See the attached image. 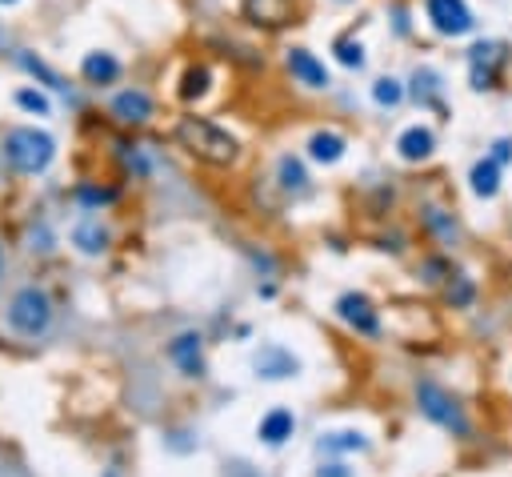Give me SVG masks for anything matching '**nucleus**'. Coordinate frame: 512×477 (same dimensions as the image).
<instances>
[{"label":"nucleus","instance_id":"obj_25","mask_svg":"<svg viewBox=\"0 0 512 477\" xmlns=\"http://www.w3.org/2000/svg\"><path fill=\"white\" fill-rule=\"evenodd\" d=\"M20 65H24V69H28V73H32V77H40V81H44V85H52V89H64V85H60V77H56V73H48V69H44V65H40V61H36V57H28V53H24V57H20Z\"/></svg>","mask_w":512,"mask_h":477},{"label":"nucleus","instance_id":"obj_22","mask_svg":"<svg viewBox=\"0 0 512 477\" xmlns=\"http://www.w3.org/2000/svg\"><path fill=\"white\" fill-rule=\"evenodd\" d=\"M320 449H336V453H352V449H368V441L360 433H328L324 441H320Z\"/></svg>","mask_w":512,"mask_h":477},{"label":"nucleus","instance_id":"obj_26","mask_svg":"<svg viewBox=\"0 0 512 477\" xmlns=\"http://www.w3.org/2000/svg\"><path fill=\"white\" fill-rule=\"evenodd\" d=\"M492 161H496V165H508V161H512V141H508V137H500V141L492 145Z\"/></svg>","mask_w":512,"mask_h":477},{"label":"nucleus","instance_id":"obj_5","mask_svg":"<svg viewBox=\"0 0 512 477\" xmlns=\"http://www.w3.org/2000/svg\"><path fill=\"white\" fill-rule=\"evenodd\" d=\"M424 12H428V25L440 36H464L476 28V17L464 0H424Z\"/></svg>","mask_w":512,"mask_h":477},{"label":"nucleus","instance_id":"obj_20","mask_svg":"<svg viewBox=\"0 0 512 477\" xmlns=\"http://www.w3.org/2000/svg\"><path fill=\"white\" fill-rule=\"evenodd\" d=\"M280 185L292 189V193H300V189L308 185V177H304V165L296 161V157H280Z\"/></svg>","mask_w":512,"mask_h":477},{"label":"nucleus","instance_id":"obj_15","mask_svg":"<svg viewBox=\"0 0 512 477\" xmlns=\"http://www.w3.org/2000/svg\"><path fill=\"white\" fill-rule=\"evenodd\" d=\"M468 181H472V193L484 197V201H492V197L500 193V165H496L492 157H484V161L472 165Z\"/></svg>","mask_w":512,"mask_h":477},{"label":"nucleus","instance_id":"obj_3","mask_svg":"<svg viewBox=\"0 0 512 477\" xmlns=\"http://www.w3.org/2000/svg\"><path fill=\"white\" fill-rule=\"evenodd\" d=\"M8 325H12L20 337H40V333L52 325V305L40 289H20L8 301Z\"/></svg>","mask_w":512,"mask_h":477},{"label":"nucleus","instance_id":"obj_19","mask_svg":"<svg viewBox=\"0 0 512 477\" xmlns=\"http://www.w3.org/2000/svg\"><path fill=\"white\" fill-rule=\"evenodd\" d=\"M372 101L380 109H396L400 101H404V85H400L396 77H380V81L372 85Z\"/></svg>","mask_w":512,"mask_h":477},{"label":"nucleus","instance_id":"obj_1","mask_svg":"<svg viewBox=\"0 0 512 477\" xmlns=\"http://www.w3.org/2000/svg\"><path fill=\"white\" fill-rule=\"evenodd\" d=\"M176 145L184 153H192L196 161L216 165V169H224V165H232L240 157V141L216 121H208V117H180L176 121Z\"/></svg>","mask_w":512,"mask_h":477},{"label":"nucleus","instance_id":"obj_30","mask_svg":"<svg viewBox=\"0 0 512 477\" xmlns=\"http://www.w3.org/2000/svg\"><path fill=\"white\" fill-rule=\"evenodd\" d=\"M0 269H4V253H0Z\"/></svg>","mask_w":512,"mask_h":477},{"label":"nucleus","instance_id":"obj_17","mask_svg":"<svg viewBox=\"0 0 512 477\" xmlns=\"http://www.w3.org/2000/svg\"><path fill=\"white\" fill-rule=\"evenodd\" d=\"M84 77L92 85H108V81H116V73H120V61L116 57H108V53H88L84 57Z\"/></svg>","mask_w":512,"mask_h":477},{"label":"nucleus","instance_id":"obj_14","mask_svg":"<svg viewBox=\"0 0 512 477\" xmlns=\"http://www.w3.org/2000/svg\"><path fill=\"white\" fill-rule=\"evenodd\" d=\"M344 149H348V141H344L340 133H332V129L312 133V141H308V157L320 161V165H336L344 157Z\"/></svg>","mask_w":512,"mask_h":477},{"label":"nucleus","instance_id":"obj_27","mask_svg":"<svg viewBox=\"0 0 512 477\" xmlns=\"http://www.w3.org/2000/svg\"><path fill=\"white\" fill-rule=\"evenodd\" d=\"M224 477H260L252 465H244V461H232V465H224Z\"/></svg>","mask_w":512,"mask_h":477},{"label":"nucleus","instance_id":"obj_2","mask_svg":"<svg viewBox=\"0 0 512 477\" xmlns=\"http://www.w3.org/2000/svg\"><path fill=\"white\" fill-rule=\"evenodd\" d=\"M4 157H8V165H12L16 173L36 177V173H44L48 165H52L56 141L48 137V133H40V129H12L4 137Z\"/></svg>","mask_w":512,"mask_h":477},{"label":"nucleus","instance_id":"obj_23","mask_svg":"<svg viewBox=\"0 0 512 477\" xmlns=\"http://www.w3.org/2000/svg\"><path fill=\"white\" fill-rule=\"evenodd\" d=\"M16 105H20L24 113H36V117H48V109H52L44 93H36V89H20L16 93Z\"/></svg>","mask_w":512,"mask_h":477},{"label":"nucleus","instance_id":"obj_31","mask_svg":"<svg viewBox=\"0 0 512 477\" xmlns=\"http://www.w3.org/2000/svg\"><path fill=\"white\" fill-rule=\"evenodd\" d=\"M336 4H348V0H336Z\"/></svg>","mask_w":512,"mask_h":477},{"label":"nucleus","instance_id":"obj_13","mask_svg":"<svg viewBox=\"0 0 512 477\" xmlns=\"http://www.w3.org/2000/svg\"><path fill=\"white\" fill-rule=\"evenodd\" d=\"M256 369H260V377L280 381V377H292L300 365H296V357L284 353L280 345H268V349H260V353H256Z\"/></svg>","mask_w":512,"mask_h":477},{"label":"nucleus","instance_id":"obj_4","mask_svg":"<svg viewBox=\"0 0 512 477\" xmlns=\"http://www.w3.org/2000/svg\"><path fill=\"white\" fill-rule=\"evenodd\" d=\"M416 401H420V413H424V417H432L436 425L452 429V433H468V421H464V413H460V405H456V397L444 393L440 385H428V381H424V385L416 389Z\"/></svg>","mask_w":512,"mask_h":477},{"label":"nucleus","instance_id":"obj_29","mask_svg":"<svg viewBox=\"0 0 512 477\" xmlns=\"http://www.w3.org/2000/svg\"><path fill=\"white\" fill-rule=\"evenodd\" d=\"M0 4H16V0H0Z\"/></svg>","mask_w":512,"mask_h":477},{"label":"nucleus","instance_id":"obj_11","mask_svg":"<svg viewBox=\"0 0 512 477\" xmlns=\"http://www.w3.org/2000/svg\"><path fill=\"white\" fill-rule=\"evenodd\" d=\"M112 117H116V121H124V125H144L152 117L148 93H140V89L116 93V97H112Z\"/></svg>","mask_w":512,"mask_h":477},{"label":"nucleus","instance_id":"obj_21","mask_svg":"<svg viewBox=\"0 0 512 477\" xmlns=\"http://www.w3.org/2000/svg\"><path fill=\"white\" fill-rule=\"evenodd\" d=\"M332 49H336V61H340L344 69H364V49H360V41H348V36H340Z\"/></svg>","mask_w":512,"mask_h":477},{"label":"nucleus","instance_id":"obj_12","mask_svg":"<svg viewBox=\"0 0 512 477\" xmlns=\"http://www.w3.org/2000/svg\"><path fill=\"white\" fill-rule=\"evenodd\" d=\"M168 357H172L188 377H200V373H204V357H200V337H196V333H180V337L168 345Z\"/></svg>","mask_w":512,"mask_h":477},{"label":"nucleus","instance_id":"obj_10","mask_svg":"<svg viewBox=\"0 0 512 477\" xmlns=\"http://www.w3.org/2000/svg\"><path fill=\"white\" fill-rule=\"evenodd\" d=\"M432 149H436V133L424 129V125H412V129H404L396 137V153H400V161H408V165L428 161Z\"/></svg>","mask_w":512,"mask_h":477},{"label":"nucleus","instance_id":"obj_16","mask_svg":"<svg viewBox=\"0 0 512 477\" xmlns=\"http://www.w3.org/2000/svg\"><path fill=\"white\" fill-rule=\"evenodd\" d=\"M292 429H296V417L288 409H272L268 417L260 421V437H264V445H284L288 437H292Z\"/></svg>","mask_w":512,"mask_h":477},{"label":"nucleus","instance_id":"obj_7","mask_svg":"<svg viewBox=\"0 0 512 477\" xmlns=\"http://www.w3.org/2000/svg\"><path fill=\"white\" fill-rule=\"evenodd\" d=\"M240 12H244V20L256 28H284V25H292L296 4L292 0H240Z\"/></svg>","mask_w":512,"mask_h":477},{"label":"nucleus","instance_id":"obj_8","mask_svg":"<svg viewBox=\"0 0 512 477\" xmlns=\"http://www.w3.org/2000/svg\"><path fill=\"white\" fill-rule=\"evenodd\" d=\"M336 313H340L344 325H352L356 333H368V337H372V333L380 329V317H376L372 301L360 297V293H344V297L336 301Z\"/></svg>","mask_w":512,"mask_h":477},{"label":"nucleus","instance_id":"obj_9","mask_svg":"<svg viewBox=\"0 0 512 477\" xmlns=\"http://www.w3.org/2000/svg\"><path fill=\"white\" fill-rule=\"evenodd\" d=\"M284 65H288V73H292L296 81L304 85V89H328V85H332L328 69L320 65V61L312 57L308 49H288V53H284Z\"/></svg>","mask_w":512,"mask_h":477},{"label":"nucleus","instance_id":"obj_6","mask_svg":"<svg viewBox=\"0 0 512 477\" xmlns=\"http://www.w3.org/2000/svg\"><path fill=\"white\" fill-rule=\"evenodd\" d=\"M504 65V49L496 41H480L468 49V69H472V89L484 93L496 89V69Z\"/></svg>","mask_w":512,"mask_h":477},{"label":"nucleus","instance_id":"obj_18","mask_svg":"<svg viewBox=\"0 0 512 477\" xmlns=\"http://www.w3.org/2000/svg\"><path fill=\"white\" fill-rule=\"evenodd\" d=\"M208 81H212V73H208L204 65H192L188 73H184V81H180V97L184 101H200L208 93Z\"/></svg>","mask_w":512,"mask_h":477},{"label":"nucleus","instance_id":"obj_28","mask_svg":"<svg viewBox=\"0 0 512 477\" xmlns=\"http://www.w3.org/2000/svg\"><path fill=\"white\" fill-rule=\"evenodd\" d=\"M316 477H348V469H344V465H324Z\"/></svg>","mask_w":512,"mask_h":477},{"label":"nucleus","instance_id":"obj_24","mask_svg":"<svg viewBox=\"0 0 512 477\" xmlns=\"http://www.w3.org/2000/svg\"><path fill=\"white\" fill-rule=\"evenodd\" d=\"M416 97L420 101H436V93H440V77L432 73V69H416Z\"/></svg>","mask_w":512,"mask_h":477}]
</instances>
